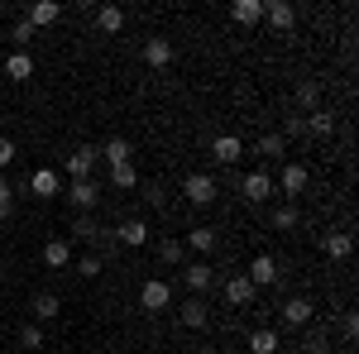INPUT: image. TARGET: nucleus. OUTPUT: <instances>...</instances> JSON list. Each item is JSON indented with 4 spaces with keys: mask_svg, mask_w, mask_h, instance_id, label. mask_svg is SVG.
<instances>
[{
    "mask_svg": "<svg viewBox=\"0 0 359 354\" xmlns=\"http://www.w3.org/2000/svg\"><path fill=\"white\" fill-rule=\"evenodd\" d=\"M182 196H187L192 206H211V201H216V177H211V172H192V177L182 182Z\"/></svg>",
    "mask_w": 359,
    "mask_h": 354,
    "instance_id": "4",
    "label": "nucleus"
},
{
    "mask_svg": "<svg viewBox=\"0 0 359 354\" xmlns=\"http://www.w3.org/2000/svg\"><path fill=\"white\" fill-rule=\"evenodd\" d=\"M20 345H25V350H39V345H43V326H39V321H25V326H20Z\"/></svg>",
    "mask_w": 359,
    "mask_h": 354,
    "instance_id": "35",
    "label": "nucleus"
},
{
    "mask_svg": "<svg viewBox=\"0 0 359 354\" xmlns=\"http://www.w3.org/2000/svg\"><path fill=\"white\" fill-rule=\"evenodd\" d=\"M302 120H306V135H316V139H331L335 135V115L326 106L311 110V115H302Z\"/></svg>",
    "mask_w": 359,
    "mask_h": 354,
    "instance_id": "18",
    "label": "nucleus"
},
{
    "mask_svg": "<svg viewBox=\"0 0 359 354\" xmlns=\"http://www.w3.org/2000/svg\"><path fill=\"white\" fill-rule=\"evenodd\" d=\"M172 57H177V48H172V39H163V34H154V39L144 43V62H149L154 72H163Z\"/></svg>",
    "mask_w": 359,
    "mask_h": 354,
    "instance_id": "6",
    "label": "nucleus"
},
{
    "mask_svg": "<svg viewBox=\"0 0 359 354\" xmlns=\"http://www.w3.org/2000/svg\"><path fill=\"white\" fill-rule=\"evenodd\" d=\"M101 163H111V168L135 163V144H130V139H106V144H101Z\"/></svg>",
    "mask_w": 359,
    "mask_h": 354,
    "instance_id": "13",
    "label": "nucleus"
},
{
    "mask_svg": "<svg viewBox=\"0 0 359 354\" xmlns=\"http://www.w3.org/2000/svg\"><path fill=\"white\" fill-rule=\"evenodd\" d=\"M29 39H34V25H29V20H20V25H15V43H20V53H25Z\"/></svg>",
    "mask_w": 359,
    "mask_h": 354,
    "instance_id": "39",
    "label": "nucleus"
},
{
    "mask_svg": "<svg viewBox=\"0 0 359 354\" xmlns=\"http://www.w3.org/2000/svg\"><path fill=\"white\" fill-rule=\"evenodd\" d=\"M278 330H249V354H278Z\"/></svg>",
    "mask_w": 359,
    "mask_h": 354,
    "instance_id": "29",
    "label": "nucleus"
},
{
    "mask_svg": "<svg viewBox=\"0 0 359 354\" xmlns=\"http://www.w3.org/2000/svg\"><path fill=\"white\" fill-rule=\"evenodd\" d=\"M211 154H216V163H240L245 144H240L235 135H216V144H211Z\"/></svg>",
    "mask_w": 359,
    "mask_h": 354,
    "instance_id": "19",
    "label": "nucleus"
},
{
    "mask_svg": "<svg viewBox=\"0 0 359 354\" xmlns=\"http://www.w3.org/2000/svg\"><path fill=\"white\" fill-rule=\"evenodd\" d=\"M111 187H120V191L139 187V168H135V163H120V168H111Z\"/></svg>",
    "mask_w": 359,
    "mask_h": 354,
    "instance_id": "31",
    "label": "nucleus"
},
{
    "mask_svg": "<svg viewBox=\"0 0 359 354\" xmlns=\"http://www.w3.org/2000/svg\"><path fill=\"white\" fill-rule=\"evenodd\" d=\"M278 354H283V350H278Z\"/></svg>",
    "mask_w": 359,
    "mask_h": 354,
    "instance_id": "46",
    "label": "nucleus"
},
{
    "mask_svg": "<svg viewBox=\"0 0 359 354\" xmlns=\"http://www.w3.org/2000/svg\"><path fill=\"white\" fill-rule=\"evenodd\" d=\"M101 268H106V264H101L96 254H82V259H77V273H82V278H101Z\"/></svg>",
    "mask_w": 359,
    "mask_h": 354,
    "instance_id": "36",
    "label": "nucleus"
},
{
    "mask_svg": "<svg viewBox=\"0 0 359 354\" xmlns=\"http://www.w3.org/2000/svg\"><path fill=\"white\" fill-rule=\"evenodd\" d=\"M0 110H5V101H0Z\"/></svg>",
    "mask_w": 359,
    "mask_h": 354,
    "instance_id": "45",
    "label": "nucleus"
},
{
    "mask_svg": "<svg viewBox=\"0 0 359 354\" xmlns=\"http://www.w3.org/2000/svg\"><path fill=\"white\" fill-rule=\"evenodd\" d=\"M321 254H326V259H335V264H345V259L355 254L350 230H326V235H321Z\"/></svg>",
    "mask_w": 359,
    "mask_h": 354,
    "instance_id": "7",
    "label": "nucleus"
},
{
    "mask_svg": "<svg viewBox=\"0 0 359 354\" xmlns=\"http://www.w3.org/2000/svg\"><path fill=\"white\" fill-rule=\"evenodd\" d=\"M254 292H259V287H254V282H249L245 273H240V278H230V282H225V301H230V306H249V301H254Z\"/></svg>",
    "mask_w": 359,
    "mask_h": 354,
    "instance_id": "16",
    "label": "nucleus"
},
{
    "mask_svg": "<svg viewBox=\"0 0 359 354\" xmlns=\"http://www.w3.org/2000/svg\"><path fill=\"white\" fill-rule=\"evenodd\" d=\"M230 20L235 25H259L264 20V0H235L230 5Z\"/></svg>",
    "mask_w": 359,
    "mask_h": 354,
    "instance_id": "20",
    "label": "nucleus"
},
{
    "mask_svg": "<svg viewBox=\"0 0 359 354\" xmlns=\"http://www.w3.org/2000/svg\"><path fill=\"white\" fill-rule=\"evenodd\" d=\"M96 163H101V149H96V144H77L72 158H67V177H72V182H77V177H91Z\"/></svg>",
    "mask_w": 359,
    "mask_h": 354,
    "instance_id": "3",
    "label": "nucleus"
},
{
    "mask_svg": "<svg viewBox=\"0 0 359 354\" xmlns=\"http://www.w3.org/2000/svg\"><path fill=\"white\" fill-rule=\"evenodd\" d=\"M311 297H287L283 301V326H311Z\"/></svg>",
    "mask_w": 359,
    "mask_h": 354,
    "instance_id": "12",
    "label": "nucleus"
},
{
    "mask_svg": "<svg viewBox=\"0 0 359 354\" xmlns=\"http://www.w3.org/2000/svg\"><path fill=\"white\" fill-rule=\"evenodd\" d=\"M43 264H48V268H67V264H72V245H67V240H48V245H43Z\"/></svg>",
    "mask_w": 359,
    "mask_h": 354,
    "instance_id": "24",
    "label": "nucleus"
},
{
    "mask_svg": "<svg viewBox=\"0 0 359 354\" xmlns=\"http://www.w3.org/2000/svg\"><path fill=\"white\" fill-rule=\"evenodd\" d=\"M340 330H345V340H355V335H359V316H355V311H345V321H340Z\"/></svg>",
    "mask_w": 359,
    "mask_h": 354,
    "instance_id": "41",
    "label": "nucleus"
},
{
    "mask_svg": "<svg viewBox=\"0 0 359 354\" xmlns=\"http://www.w3.org/2000/svg\"><path fill=\"white\" fill-rule=\"evenodd\" d=\"M72 235H77L82 245H101V249L115 245V230H106L96 216H77V220H72Z\"/></svg>",
    "mask_w": 359,
    "mask_h": 354,
    "instance_id": "2",
    "label": "nucleus"
},
{
    "mask_svg": "<svg viewBox=\"0 0 359 354\" xmlns=\"http://www.w3.org/2000/svg\"><path fill=\"white\" fill-rule=\"evenodd\" d=\"M144 240H149V225H144L139 216H130V220H120V225H115V245H125V249H139Z\"/></svg>",
    "mask_w": 359,
    "mask_h": 354,
    "instance_id": "11",
    "label": "nucleus"
},
{
    "mask_svg": "<svg viewBox=\"0 0 359 354\" xmlns=\"http://www.w3.org/2000/svg\"><path fill=\"white\" fill-rule=\"evenodd\" d=\"M29 191H34V196H57V191H62V177H57L53 168H39V172L29 177Z\"/></svg>",
    "mask_w": 359,
    "mask_h": 354,
    "instance_id": "15",
    "label": "nucleus"
},
{
    "mask_svg": "<svg viewBox=\"0 0 359 354\" xmlns=\"http://www.w3.org/2000/svg\"><path fill=\"white\" fill-rule=\"evenodd\" d=\"M57 316H62V297L57 292H39L34 297V321L43 326V321H57Z\"/></svg>",
    "mask_w": 359,
    "mask_h": 354,
    "instance_id": "17",
    "label": "nucleus"
},
{
    "mask_svg": "<svg viewBox=\"0 0 359 354\" xmlns=\"http://www.w3.org/2000/svg\"><path fill=\"white\" fill-rule=\"evenodd\" d=\"M182 278H187V287H192V292H206V287L216 282L211 264H187V273H182Z\"/></svg>",
    "mask_w": 359,
    "mask_h": 354,
    "instance_id": "28",
    "label": "nucleus"
},
{
    "mask_svg": "<svg viewBox=\"0 0 359 354\" xmlns=\"http://www.w3.org/2000/svg\"><path fill=\"white\" fill-rule=\"evenodd\" d=\"M139 306H144V311H163V306H172V287H168L163 278H149V282L139 287Z\"/></svg>",
    "mask_w": 359,
    "mask_h": 354,
    "instance_id": "5",
    "label": "nucleus"
},
{
    "mask_svg": "<svg viewBox=\"0 0 359 354\" xmlns=\"http://www.w3.org/2000/svg\"><path fill=\"white\" fill-rule=\"evenodd\" d=\"M177 321H182L187 330H206V326H211V306H206L201 297H187V301H182V311H177Z\"/></svg>",
    "mask_w": 359,
    "mask_h": 354,
    "instance_id": "10",
    "label": "nucleus"
},
{
    "mask_svg": "<svg viewBox=\"0 0 359 354\" xmlns=\"http://www.w3.org/2000/svg\"><path fill=\"white\" fill-rule=\"evenodd\" d=\"M67 201H72L82 216H91V211L101 206V182H96V177H77V182L67 187Z\"/></svg>",
    "mask_w": 359,
    "mask_h": 354,
    "instance_id": "1",
    "label": "nucleus"
},
{
    "mask_svg": "<svg viewBox=\"0 0 359 354\" xmlns=\"http://www.w3.org/2000/svg\"><path fill=\"white\" fill-rule=\"evenodd\" d=\"M196 354H216V350H196Z\"/></svg>",
    "mask_w": 359,
    "mask_h": 354,
    "instance_id": "44",
    "label": "nucleus"
},
{
    "mask_svg": "<svg viewBox=\"0 0 359 354\" xmlns=\"http://www.w3.org/2000/svg\"><path fill=\"white\" fill-rule=\"evenodd\" d=\"M306 135V120L302 115H287V120H283V139H302Z\"/></svg>",
    "mask_w": 359,
    "mask_h": 354,
    "instance_id": "37",
    "label": "nucleus"
},
{
    "mask_svg": "<svg viewBox=\"0 0 359 354\" xmlns=\"http://www.w3.org/2000/svg\"><path fill=\"white\" fill-rule=\"evenodd\" d=\"M15 216V201H0V220H10Z\"/></svg>",
    "mask_w": 359,
    "mask_h": 354,
    "instance_id": "43",
    "label": "nucleus"
},
{
    "mask_svg": "<svg viewBox=\"0 0 359 354\" xmlns=\"http://www.w3.org/2000/svg\"><path fill=\"white\" fill-rule=\"evenodd\" d=\"M10 163H15V139L0 135V168H10Z\"/></svg>",
    "mask_w": 359,
    "mask_h": 354,
    "instance_id": "40",
    "label": "nucleus"
},
{
    "mask_svg": "<svg viewBox=\"0 0 359 354\" xmlns=\"http://www.w3.org/2000/svg\"><path fill=\"white\" fill-rule=\"evenodd\" d=\"M302 350L306 354H331V330H326V326H306Z\"/></svg>",
    "mask_w": 359,
    "mask_h": 354,
    "instance_id": "25",
    "label": "nucleus"
},
{
    "mask_svg": "<svg viewBox=\"0 0 359 354\" xmlns=\"http://www.w3.org/2000/svg\"><path fill=\"white\" fill-rule=\"evenodd\" d=\"M297 110H306V115L321 110V82H302L297 86Z\"/></svg>",
    "mask_w": 359,
    "mask_h": 354,
    "instance_id": "30",
    "label": "nucleus"
},
{
    "mask_svg": "<svg viewBox=\"0 0 359 354\" xmlns=\"http://www.w3.org/2000/svg\"><path fill=\"white\" fill-rule=\"evenodd\" d=\"M264 20H269L273 29H283V34H287V29L297 25V10H292L287 0H269V5H264Z\"/></svg>",
    "mask_w": 359,
    "mask_h": 354,
    "instance_id": "14",
    "label": "nucleus"
},
{
    "mask_svg": "<svg viewBox=\"0 0 359 354\" xmlns=\"http://www.w3.org/2000/svg\"><path fill=\"white\" fill-rule=\"evenodd\" d=\"M240 191H245V201L264 206V201L273 196V177H269V172H249V177H240Z\"/></svg>",
    "mask_w": 359,
    "mask_h": 354,
    "instance_id": "8",
    "label": "nucleus"
},
{
    "mask_svg": "<svg viewBox=\"0 0 359 354\" xmlns=\"http://www.w3.org/2000/svg\"><path fill=\"white\" fill-rule=\"evenodd\" d=\"M278 187L287 191V196H297V191H306V168H302V163H287L283 172H278Z\"/></svg>",
    "mask_w": 359,
    "mask_h": 354,
    "instance_id": "21",
    "label": "nucleus"
},
{
    "mask_svg": "<svg viewBox=\"0 0 359 354\" xmlns=\"http://www.w3.org/2000/svg\"><path fill=\"white\" fill-rule=\"evenodd\" d=\"M254 287H273L278 282V259L273 254H254V264H249V273H245Z\"/></svg>",
    "mask_w": 359,
    "mask_h": 354,
    "instance_id": "9",
    "label": "nucleus"
},
{
    "mask_svg": "<svg viewBox=\"0 0 359 354\" xmlns=\"http://www.w3.org/2000/svg\"><path fill=\"white\" fill-rule=\"evenodd\" d=\"M144 201H149V206H163V201H168V187L149 182V187H144Z\"/></svg>",
    "mask_w": 359,
    "mask_h": 354,
    "instance_id": "38",
    "label": "nucleus"
},
{
    "mask_svg": "<svg viewBox=\"0 0 359 354\" xmlns=\"http://www.w3.org/2000/svg\"><path fill=\"white\" fill-rule=\"evenodd\" d=\"M182 245L196 249V254H211V249H216V230H211V225H192V235H187Z\"/></svg>",
    "mask_w": 359,
    "mask_h": 354,
    "instance_id": "27",
    "label": "nucleus"
},
{
    "mask_svg": "<svg viewBox=\"0 0 359 354\" xmlns=\"http://www.w3.org/2000/svg\"><path fill=\"white\" fill-rule=\"evenodd\" d=\"M0 201H15V187H10L5 177H0Z\"/></svg>",
    "mask_w": 359,
    "mask_h": 354,
    "instance_id": "42",
    "label": "nucleus"
},
{
    "mask_svg": "<svg viewBox=\"0 0 359 354\" xmlns=\"http://www.w3.org/2000/svg\"><path fill=\"white\" fill-rule=\"evenodd\" d=\"M62 20V5L57 0H39V5H29V25L39 29V25H57Z\"/></svg>",
    "mask_w": 359,
    "mask_h": 354,
    "instance_id": "22",
    "label": "nucleus"
},
{
    "mask_svg": "<svg viewBox=\"0 0 359 354\" xmlns=\"http://www.w3.org/2000/svg\"><path fill=\"white\" fill-rule=\"evenodd\" d=\"M283 149H287L283 135H264L259 144H254V154H264V158H283Z\"/></svg>",
    "mask_w": 359,
    "mask_h": 354,
    "instance_id": "33",
    "label": "nucleus"
},
{
    "mask_svg": "<svg viewBox=\"0 0 359 354\" xmlns=\"http://www.w3.org/2000/svg\"><path fill=\"white\" fill-rule=\"evenodd\" d=\"M158 259L182 268V264H187V245H182V240H163V245H158Z\"/></svg>",
    "mask_w": 359,
    "mask_h": 354,
    "instance_id": "32",
    "label": "nucleus"
},
{
    "mask_svg": "<svg viewBox=\"0 0 359 354\" xmlns=\"http://www.w3.org/2000/svg\"><path fill=\"white\" fill-rule=\"evenodd\" d=\"M96 29H101V34H120V29H125V10H120V5H101V10H96Z\"/></svg>",
    "mask_w": 359,
    "mask_h": 354,
    "instance_id": "23",
    "label": "nucleus"
},
{
    "mask_svg": "<svg viewBox=\"0 0 359 354\" xmlns=\"http://www.w3.org/2000/svg\"><path fill=\"white\" fill-rule=\"evenodd\" d=\"M5 72H10V82H29V77H34V57L29 53H10L5 57Z\"/></svg>",
    "mask_w": 359,
    "mask_h": 354,
    "instance_id": "26",
    "label": "nucleus"
},
{
    "mask_svg": "<svg viewBox=\"0 0 359 354\" xmlns=\"http://www.w3.org/2000/svg\"><path fill=\"white\" fill-rule=\"evenodd\" d=\"M273 230H297V206H278L273 216H269Z\"/></svg>",
    "mask_w": 359,
    "mask_h": 354,
    "instance_id": "34",
    "label": "nucleus"
}]
</instances>
